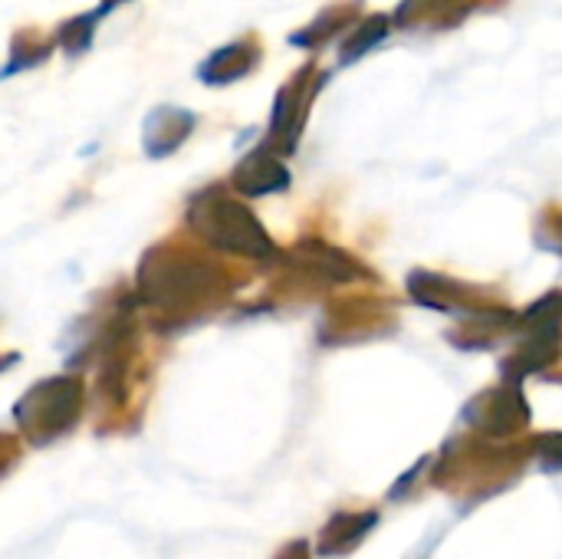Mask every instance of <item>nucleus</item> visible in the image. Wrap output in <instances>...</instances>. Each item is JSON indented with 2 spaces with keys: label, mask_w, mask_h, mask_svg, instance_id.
Wrapping results in <instances>:
<instances>
[{
  "label": "nucleus",
  "mask_w": 562,
  "mask_h": 559,
  "mask_svg": "<svg viewBox=\"0 0 562 559\" xmlns=\"http://www.w3.org/2000/svg\"><path fill=\"white\" fill-rule=\"evenodd\" d=\"M188 221L191 227L214 247H224L231 254H240V257H263L270 254V237L267 231L254 221V214L224 198V191H204L191 201V211H188Z\"/></svg>",
  "instance_id": "nucleus-1"
},
{
  "label": "nucleus",
  "mask_w": 562,
  "mask_h": 559,
  "mask_svg": "<svg viewBox=\"0 0 562 559\" xmlns=\"http://www.w3.org/2000/svg\"><path fill=\"white\" fill-rule=\"evenodd\" d=\"M257 59H260V53H257V46H254L250 36H247V40H234V43L214 49V53L198 66V76H201L207 86H231V82L250 76V72L257 69Z\"/></svg>",
  "instance_id": "nucleus-3"
},
{
  "label": "nucleus",
  "mask_w": 562,
  "mask_h": 559,
  "mask_svg": "<svg viewBox=\"0 0 562 559\" xmlns=\"http://www.w3.org/2000/svg\"><path fill=\"white\" fill-rule=\"evenodd\" d=\"M290 185V171L263 148L250 152L237 168H234V188L240 194H273V191H283Z\"/></svg>",
  "instance_id": "nucleus-4"
},
{
  "label": "nucleus",
  "mask_w": 562,
  "mask_h": 559,
  "mask_svg": "<svg viewBox=\"0 0 562 559\" xmlns=\"http://www.w3.org/2000/svg\"><path fill=\"white\" fill-rule=\"evenodd\" d=\"M198 125V115L188 112V109H178V105H158L145 115V125H142V142H145V155L148 158H168L175 155L194 132Z\"/></svg>",
  "instance_id": "nucleus-2"
}]
</instances>
